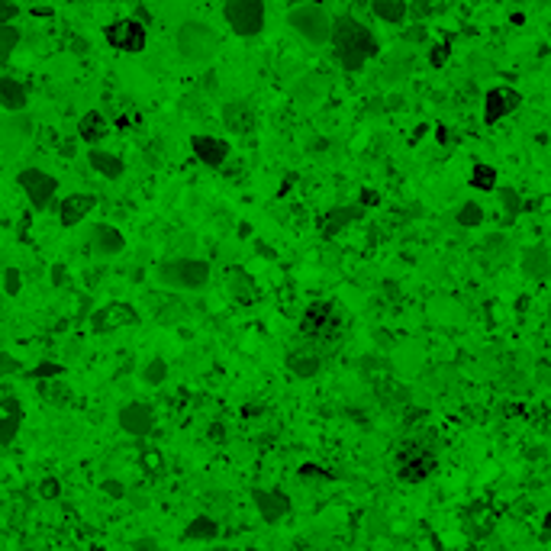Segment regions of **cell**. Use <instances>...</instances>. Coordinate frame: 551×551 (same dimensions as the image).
I'll return each instance as SVG.
<instances>
[{"label": "cell", "mask_w": 551, "mask_h": 551, "mask_svg": "<svg viewBox=\"0 0 551 551\" xmlns=\"http://www.w3.org/2000/svg\"><path fill=\"white\" fill-rule=\"evenodd\" d=\"M329 42H332L338 65L345 68V71H361V68L377 55V39H374V33L368 26H361L355 17L332 19Z\"/></svg>", "instance_id": "1"}, {"label": "cell", "mask_w": 551, "mask_h": 551, "mask_svg": "<svg viewBox=\"0 0 551 551\" xmlns=\"http://www.w3.org/2000/svg\"><path fill=\"white\" fill-rule=\"evenodd\" d=\"M223 46V39L216 33L210 23L204 19H184L174 33V52H178L181 62L187 65H206V62H213L216 52Z\"/></svg>", "instance_id": "2"}, {"label": "cell", "mask_w": 551, "mask_h": 551, "mask_svg": "<svg viewBox=\"0 0 551 551\" xmlns=\"http://www.w3.org/2000/svg\"><path fill=\"white\" fill-rule=\"evenodd\" d=\"M348 319L345 313L338 309V303L332 300H319V303H309L303 319H300V336L309 338V342H336L342 332H345Z\"/></svg>", "instance_id": "3"}, {"label": "cell", "mask_w": 551, "mask_h": 551, "mask_svg": "<svg viewBox=\"0 0 551 551\" xmlns=\"http://www.w3.org/2000/svg\"><path fill=\"white\" fill-rule=\"evenodd\" d=\"M287 26L309 46H326L332 33V17L323 3H297L287 13Z\"/></svg>", "instance_id": "4"}, {"label": "cell", "mask_w": 551, "mask_h": 551, "mask_svg": "<svg viewBox=\"0 0 551 551\" xmlns=\"http://www.w3.org/2000/svg\"><path fill=\"white\" fill-rule=\"evenodd\" d=\"M159 280L174 290H204L210 284V264L204 258H168L159 264Z\"/></svg>", "instance_id": "5"}, {"label": "cell", "mask_w": 551, "mask_h": 551, "mask_svg": "<svg viewBox=\"0 0 551 551\" xmlns=\"http://www.w3.org/2000/svg\"><path fill=\"white\" fill-rule=\"evenodd\" d=\"M223 17H226V23H229V29H233L235 36L252 39L264 29L268 10H264V0H226Z\"/></svg>", "instance_id": "6"}, {"label": "cell", "mask_w": 551, "mask_h": 551, "mask_svg": "<svg viewBox=\"0 0 551 551\" xmlns=\"http://www.w3.org/2000/svg\"><path fill=\"white\" fill-rule=\"evenodd\" d=\"M33 116L23 110L17 113H7L3 120H0V155L3 159H17L19 152L29 145V139H33Z\"/></svg>", "instance_id": "7"}, {"label": "cell", "mask_w": 551, "mask_h": 551, "mask_svg": "<svg viewBox=\"0 0 551 551\" xmlns=\"http://www.w3.org/2000/svg\"><path fill=\"white\" fill-rule=\"evenodd\" d=\"M17 184L36 210H48L52 200H55V194H58V178L55 174H48V171H42V168H23L17 174Z\"/></svg>", "instance_id": "8"}, {"label": "cell", "mask_w": 551, "mask_h": 551, "mask_svg": "<svg viewBox=\"0 0 551 551\" xmlns=\"http://www.w3.org/2000/svg\"><path fill=\"white\" fill-rule=\"evenodd\" d=\"M116 422H120V429L126 432V435H132V439H145V435L155 432V410H152L149 403L132 400V403H126V406H120Z\"/></svg>", "instance_id": "9"}, {"label": "cell", "mask_w": 551, "mask_h": 551, "mask_svg": "<svg viewBox=\"0 0 551 551\" xmlns=\"http://www.w3.org/2000/svg\"><path fill=\"white\" fill-rule=\"evenodd\" d=\"M432 471H435V455L426 449H416V445L400 451V458H397V474L403 484H422Z\"/></svg>", "instance_id": "10"}, {"label": "cell", "mask_w": 551, "mask_h": 551, "mask_svg": "<svg viewBox=\"0 0 551 551\" xmlns=\"http://www.w3.org/2000/svg\"><path fill=\"white\" fill-rule=\"evenodd\" d=\"M252 500H255V509L262 516L268 525L280 523L290 516V496L280 490V487H255L252 490Z\"/></svg>", "instance_id": "11"}, {"label": "cell", "mask_w": 551, "mask_h": 551, "mask_svg": "<svg viewBox=\"0 0 551 551\" xmlns=\"http://www.w3.org/2000/svg\"><path fill=\"white\" fill-rule=\"evenodd\" d=\"M103 36H107V42H110L113 48H120V52H142L145 42H149L145 26H142L139 19H116V23L107 26Z\"/></svg>", "instance_id": "12"}, {"label": "cell", "mask_w": 551, "mask_h": 551, "mask_svg": "<svg viewBox=\"0 0 551 551\" xmlns=\"http://www.w3.org/2000/svg\"><path fill=\"white\" fill-rule=\"evenodd\" d=\"M132 323H139V313H136V307H129V303H107V307H100L91 316V329L97 336L116 332V329L132 326Z\"/></svg>", "instance_id": "13"}, {"label": "cell", "mask_w": 551, "mask_h": 551, "mask_svg": "<svg viewBox=\"0 0 551 551\" xmlns=\"http://www.w3.org/2000/svg\"><path fill=\"white\" fill-rule=\"evenodd\" d=\"M519 93L513 91V87H490L484 97V123L487 126H494V123H500L503 116H509V113L519 107Z\"/></svg>", "instance_id": "14"}, {"label": "cell", "mask_w": 551, "mask_h": 551, "mask_svg": "<svg viewBox=\"0 0 551 551\" xmlns=\"http://www.w3.org/2000/svg\"><path fill=\"white\" fill-rule=\"evenodd\" d=\"M93 206H97V197H93V194H68V197H62V204L55 206L58 223L65 226V229H71V226L84 223L87 216L93 213Z\"/></svg>", "instance_id": "15"}, {"label": "cell", "mask_w": 551, "mask_h": 551, "mask_svg": "<svg viewBox=\"0 0 551 551\" xmlns=\"http://www.w3.org/2000/svg\"><path fill=\"white\" fill-rule=\"evenodd\" d=\"M190 152H194V159L206 168H219L226 165L229 159V142L226 139H216V136H190Z\"/></svg>", "instance_id": "16"}, {"label": "cell", "mask_w": 551, "mask_h": 551, "mask_svg": "<svg viewBox=\"0 0 551 551\" xmlns=\"http://www.w3.org/2000/svg\"><path fill=\"white\" fill-rule=\"evenodd\" d=\"M126 249V235L110 223H93L91 226V252L100 258H116Z\"/></svg>", "instance_id": "17"}, {"label": "cell", "mask_w": 551, "mask_h": 551, "mask_svg": "<svg viewBox=\"0 0 551 551\" xmlns=\"http://www.w3.org/2000/svg\"><path fill=\"white\" fill-rule=\"evenodd\" d=\"M23 429V403L17 397H0V445H13Z\"/></svg>", "instance_id": "18"}, {"label": "cell", "mask_w": 551, "mask_h": 551, "mask_svg": "<svg viewBox=\"0 0 551 551\" xmlns=\"http://www.w3.org/2000/svg\"><path fill=\"white\" fill-rule=\"evenodd\" d=\"M223 126L229 132H235V136L252 132L255 129V110H252V103H245V100L223 103Z\"/></svg>", "instance_id": "19"}, {"label": "cell", "mask_w": 551, "mask_h": 551, "mask_svg": "<svg viewBox=\"0 0 551 551\" xmlns=\"http://www.w3.org/2000/svg\"><path fill=\"white\" fill-rule=\"evenodd\" d=\"M226 290H229V297L235 300V303H255L258 300V284H255V278L249 271H242V268H235V271L226 274Z\"/></svg>", "instance_id": "20"}, {"label": "cell", "mask_w": 551, "mask_h": 551, "mask_svg": "<svg viewBox=\"0 0 551 551\" xmlns=\"http://www.w3.org/2000/svg\"><path fill=\"white\" fill-rule=\"evenodd\" d=\"M26 103H29L26 84L10 75H0V110L17 113V110H26Z\"/></svg>", "instance_id": "21"}, {"label": "cell", "mask_w": 551, "mask_h": 551, "mask_svg": "<svg viewBox=\"0 0 551 551\" xmlns=\"http://www.w3.org/2000/svg\"><path fill=\"white\" fill-rule=\"evenodd\" d=\"M87 165H91L100 178L107 181H120L126 174V165H123L120 155H113V152H103V149H91L87 152Z\"/></svg>", "instance_id": "22"}, {"label": "cell", "mask_w": 551, "mask_h": 551, "mask_svg": "<svg viewBox=\"0 0 551 551\" xmlns=\"http://www.w3.org/2000/svg\"><path fill=\"white\" fill-rule=\"evenodd\" d=\"M361 213H365V206H361V204L336 206V210H329V213L323 216V233H326V235H338L342 229H348V226L355 223V219H361Z\"/></svg>", "instance_id": "23"}, {"label": "cell", "mask_w": 551, "mask_h": 551, "mask_svg": "<svg viewBox=\"0 0 551 551\" xmlns=\"http://www.w3.org/2000/svg\"><path fill=\"white\" fill-rule=\"evenodd\" d=\"M287 368H290V374H297V377H316V374L323 371V355L313 352V348H297V352L287 358Z\"/></svg>", "instance_id": "24"}, {"label": "cell", "mask_w": 551, "mask_h": 551, "mask_svg": "<svg viewBox=\"0 0 551 551\" xmlns=\"http://www.w3.org/2000/svg\"><path fill=\"white\" fill-rule=\"evenodd\" d=\"M548 268H551L548 245H532V249H525L523 252V271L532 280H545L548 278Z\"/></svg>", "instance_id": "25"}, {"label": "cell", "mask_w": 551, "mask_h": 551, "mask_svg": "<svg viewBox=\"0 0 551 551\" xmlns=\"http://www.w3.org/2000/svg\"><path fill=\"white\" fill-rule=\"evenodd\" d=\"M219 539V523L213 516H194L184 529V542H216Z\"/></svg>", "instance_id": "26"}, {"label": "cell", "mask_w": 551, "mask_h": 551, "mask_svg": "<svg viewBox=\"0 0 551 551\" xmlns=\"http://www.w3.org/2000/svg\"><path fill=\"white\" fill-rule=\"evenodd\" d=\"M371 13L383 23H393V26H400L406 23L410 17V3L406 0H371Z\"/></svg>", "instance_id": "27"}, {"label": "cell", "mask_w": 551, "mask_h": 551, "mask_svg": "<svg viewBox=\"0 0 551 551\" xmlns=\"http://www.w3.org/2000/svg\"><path fill=\"white\" fill-rule=\"evenodd\" d=\"M78 136H81L84 142H100L103 136H107V116L97 113V110L84 113L81 123H78Z\"/></svg>", "instance_id": "28"}, {"label": "cell", "mask_w": 551, "mask_h": 551, "mask_svg": "<svg viewBox=\"0 0 551 551\" xmlns=\"http://www.w3.org/2000/svg\"><path fill=\"white\" fill-rule=\"evenodd\" d=\"M39 393L48 403H55V406H65L71 400V390H68V383H62V377H42L39 381Z\"/></svg>", "instance_id": "29"}, {"label": "cell", "mask_w": 551, "mask_h": 551, "mask_svg": "<svg viewBox=\"0 0 551 551\" xmlns=\"http://www.w3.org/2000/svg\"><path fill=\"white\" fill-rule=\"evenodd\" d=\"M19 46V29L13 23H0V65L7 62Z\"/></svg>", "instance_id": "30"}, {"label": "cell", "mask_w": 551, "mask_h": 551, "mask_svg": "<svg viewBox=\"0 0 551 551\" xmlns=\"http://www.w3.org/2000/svg\"><path fill=\"white\" fill-rule=\"evenodd\" d=\"M142 381L149 383V387H161V383L168 381V361L165 358H152L145 371H142Z\"/></svg>", "instance_id": "31"}, {"label": "cell", "mask_w": 551, "mask_h": 551, "mask_svg": "<svg viewBox=\"0 0 551 551\" xmlns=\"http://www.w3.org/2000/svg\"><path fill=\"white\" fill-rule=\"evenodd\" d=\"M471 187H474V190H496L494 165H474V171H471Z\"/></svg>", "instance_id": "32"}, {"label": "cell", "mask_w": 551, "mask_h": 551, "mask_svg": "<svg viewBox=\"0 0 551 551\" xmlns=\"http://www.w3.org/2000/svg\"><path fill=\"white\" fill-rule=\"evenodd\" d=\"M139 464L145 467V474H152V477L165 474V455H161L159 449H142L139 451Z\"/></svg>", "instance_id": "33"}, {"label": "cell", "mask_w": 551, "mask_h": 551, "mask_svg": "<svg viewBox=\"0 0 551 551\" xmlns=\"http://www.w3.org/2000/svg\"><path fill=\"white\" fill-rule=\"evenodd\" d=\"M455 219H458V226H464V229H474V226H480L484 223V206L480 204H474V200H471V204H464L458 210V216H455Z\"/></svg>", "instance_id": "34"}, {"label": "cell", "mask_w": 551, "mask_h": 551, "mask_svg": "<svg viewBox=\"0 0 551 551\" xmlns=\"http://www.w3.org/2000/svg\"><path fill=\"white\" fill-rule=\"evenodd\" d=\"M410 68H413V62L406 55H400V58L393 55L390 65H387V78H390V81H393V78H397V81H403V78L410 75Z\"/></svg>", "instance_id": "35"}, {"label": "cell", "mask_w": 551, "mask_h": 551, "mask_svg": "<svg viewBox=\"0 0 551 551\" xmlns=\"http://www.w3.org/2000/svg\"><path fill=\"white\" fill-rule=\"evenodd\" d=\"M500 200H503V206L509 210V216H516L519 213V206H523L519 204V197L513 194V187H500Z\"/></svg>", "instance_id": "36"}, {"label": "cell", "mask_w": 551, "mask_h": 551, "mask_svg": "<svg viewBox=\"0 0 551 551\" xmlns=\"http://www.w3.org/2000/svg\"><path fill=\"white\" fill-rule=\"evenodd\" d=\"M17 13H19V7L13 0H0V23H13Z\"/></svg>", "instance_id": "37"}, {"label": "cell", "mask_w": 551, "mask_h": 551, "mask_svg": "<svg viewBox=\"0 0 551 551\" xmlns=\"http://www.w3.org/2000/svg\"><path fill=\"white\" fill-rule=\"evenodd\" d=\"M103 494L113 496V500H123V496H126V487H123L120 480H103Z\"/></svg>", "instance_id": "38"}, {"label": "cell", "mask_w": 551, "mask_h": 551, "mask_svg": "<svg viewBox=\"0 0 551 551\" xmlns=\"http://www.w3.org/2000/svg\"><path fill=\"white\" fill-rule=\"evenodd\" d=\"M58 371H62V365H39L36 371H29V377L42 381V377H58Z\"/></svg>", "instance_id": "39"}, {"label": "cell", "mask_w": 551, "mask_h": 551, "mask_svg": "<svg viewBox=\"0 0 551 551\" xmlns=\"http://www.w3.org/2000/svg\"><path fill=\"white\" fill-rule=\"evenodd\" d=\"M3 287H7V293H19V271L17 268H10V271L3 274Z\"/></svg>", "instance_id": "40"}, {"label": "cell", "mask_w": 551, "mask_h": 551, "mask_svg": "<svg viewBox=\"0 0 551 551\" xmlns=\"http://www.w3.org/2000/svg\"><path fill=\"white\" fill-rule=\"evenodd\" d=\"M10 371H19V361L0 352V374H10Z\"/></svg>", "instance_id": "41"}, {"label": "cell", "mask_w": 551, "mask_h": 551, "mask_svg": "<svg viewBox=\"0 0 551 551\" xmlns=\"http://www.w3.org/2000/svg\"><path fill=\"white\" fill-rule=\"evenodd\" d=\"M42 494H46V496H55V494H58V484H55V480H46V484H42Z\"/></svg>", "instance_id": "42"}, {"label": "cell", "mask_w": 551, "mask_h": 551, "mask_svg": "<svg viewBox=\"0 0 551 551\" xmlns=\"http://www.w3.org/2000/svg\"><path fill=\"white\" fill-rule=\"evenodd\" d=\"M442 58H445V48H432V65L439 68V65H442Z\"/></svg>", "instance_id": "43"}, {"label": "cell", "mask_w": 551, "mask_h": 551, "mask_svg": "<svg viewBox=\"0 0 551 551\" xmlns=\"http://www.w3.org/2000/svg\"><path fill=\"white\" fill-rule=\"evenodd\" d=\"M65 280V271H62V264H55V284H62Z\"/></svg>", "instance_id": "44"}]
</instances>
